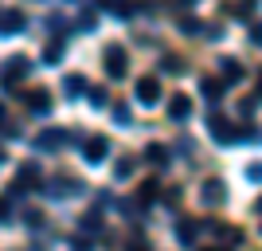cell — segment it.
I'll list each match as a JSON object with an SVG mask.
<instances>
[{
    "label": "cell",
    "instance_id": "obj_6",
    "mask_svg": "<svg viewBox=\"0 0 262 251\" xmlns=\"http://www.w3.org/2000/svg\"><path fill=\"white\" fill-rule=\"evenodd\" d=\"M67 142V133H59V130H47V133H39V149H55V145H63Z\"/></svg>",
    "mask_w": 262,
    "mask_h": 251
},
{
    "label": "cell",
    "instance_id": "obj_12",
    "mask_svg": "<svg viewBox=\"0 0 262 251\" xmlns=\"http://www.w3.org/2000/svg\"><path fill=\"white\" fill-rule=\"evenodd\" d=\"M20 28H24V16H20V12H8V16H4V28H0V32H20Z\"/></svg>",
    "mask_w": 262,
    "mask_h": 251
},
{
    "label": "cell",
    "instance_id": "obj_18",
    "mask_svg": "<svg viewBox=\"0 0 262 251\" xmlns=\"http://www.w3.org/2000/svg\"><path fill=\"white\" fill-rule=\"evenodd\" d=\"M204 94H208V99H219L223 90H219V83H211V79H208V83H204Z\"/></svg>",
    "mask_w": 262,
    "mask_h": 251
},
{
    "label": "cell",
    "instance_id": "obj_17",
    "mask_svg": "<svg viewBox=\"0 0 262 251\" xmlns=\"http://www.w3.org/2000/svg\"><path fill=\"white\" fill-rule=\"evenodd\" d=\"M82 228H86V231H98V228H102V220H98V212H90V216L82 220Z\"/></svg>",
    "mask_w": 262,
    "mask_h": 251
},
{
    "label": "cell",
    "instance_id": "obj_7",
    "mask_svg": "<svg viewBox=\"0 0 262 251\" xmlns=\"http://www.w3.org/2000/svg\"><path fill=\"white\" fill-rule=\"evenodd\" d=\"M24 71H28V59H16V63H8V67H4V83L12 87V83L24 75Z\"/></svg>",
    "mask_w": 262,
    "mask_h": 251
},
{
    "label": "cell",
    "instance_id": "obj_21",
    "mask_svg": "<svg viewBox=\"0 0 262 251\" xmlns=\"http://www.w3.org/2000/svg\"><path fill=\"white\" fill-rule=\"evenodd\" d=\"M0 118H4V110H0Z\"/></svg>",
    "mask_w": 262,
    "mask_h": 251
},
{
    "label": "cell",
    "instance_id": "obj_3",
    "mask_svg": "<svg viewBox=\"0 0 262 251\" xmlns=\"http://www.w3.org/2000/svg\"><path fill=\"white\" fill-rule=\"evenodd\" d=\"M106 149H110L106 138H94V142H86V153H82V157H86L90 165H98V161H106Z\"/></svg>",
    "mask_w": 262,
    "mask_h": 251
},
{
    "label": "cell",
    "instance_id": "obj_8",
    "mask_svg": "<svg viewBox=\"0 0 262 251\" xmlns=\"http://www.w3.org/2000/svg\"><path fill=\"white\" fill-rule=\"evenodd\" d=\"M35 177H39V173H35L32 165H28V169H20V177H16V192H24V188H35Z\"/></svg>",
    "mask_w": 262,
    "mask_h": 251
},
{
    "label": "cell",
    "instance_id": "obj_10",
    "mask_svg": "<svg viewBox=\"0 0 262 251\" xmlns=\"http://www.w3.org/2000/svg\"><path fill=\"white\" fill-rule=\"evenodd\" d=\"M211 133H215L219 142H231V138H235V130H231L223 118H211Z\"/></svg>",
    "mask_w": 262,
    "mask_h": 251
},
{
    "label": "cell",
    "instance_id": "obj_9",
    "mask_svg": "<svg viewBox=\"0 0 262 251\" xmlns=\"http://www.w3.org/2000/svg\"><path fill=\"white\" fill-rule=\"evenodd\" d=\"M223 200V188H219V181H204V204H219Z\"/></svg>",
    "mask_w": 262,
    "mask_h": 251
},
{
    "label": "cell",
    "instance_id": "obj_20",
    "mask_svg": "<svg viewBox=\"0 0 262 251\" xmlns=\"http://www.w3.org/2000/svg\"><path fill=\"white\" fill-rule=\"evenodd\" d=\"M106 8H114V12H125V8H129V0H106Z\"/></svg>",
    "mask_w": 262,
    "mask_h": 251
},
{
    "label": "cell",
    "instance_id": "obj_19",
    "mask_svg": "<svg viewBox=\"0 0 262 251\" xmlns=\"http://www.w3.org/2000/svg\"><path fill=\"white\" fill-rule=\"evenodd\" d=\"M114 118H118L121 126H129V110H125V106H114Z\"/></svg>",
    "mask_w": 262,
    "mask_h": 251
},
{
    "label": "cell",
    "instance_id": "obj_13",
    "mask_svg": "<svg viewBox=\"0 0 262 251\" xmlns=\"http://www.w3.org/2000/svg\"><path fill=\"white\" fill-rule=\"evenodd\" d=\"M176 236H180V243H192V240H196V224H188V220H184V224L176 228Z\"/></svg>",
    "mask_w": 262,
    "mask_h": 251
},
{
    "label": "cell",
    "instance_id": "obj_4",
    "mask_svg": "<svg viewBox=\"0 0 262 251\" xmlns=\"http://www.w3.org/2000/svg\"><path fill=\"white\" fill-rule=\"evenodd\" d=\"M188 114H192V102H188L184 94H180V99H172V102H168V118H172V122H184Z\"/></svg>",
    "mask_w": 262,
    "mask_h": 251
},
{
    "label": "cell",
    "instance_id": "obj_16",
    "mask_svg": "<svg viewBox=\"0 0 262 251\" xmlns=\"http://www.w3.org/2000/svg\"><path fill=\"white\" fill-rule=\"evenodd\" d=\"M67 94H82V79H78V75L67 79Z\"/></svg>",
    "mask_w": 262,
    "mask_h": 251
},
{
    "label": "cell",
    "instance_id": "obj_14",
    "mask_svg": "<svg viewBox=\"0 0 262 251\" xmlns=\"http://www.w3.org/2000/svg\"><path fill=\"white\" fill-rule=\"evenodd\" d=\"M59 55H63V44H47V51H43V63H59Z\"/></svg>",
    "mask_w": 262,
    "mask_h": 251
},
{
    "label": "cell",
    "instance_id": "obj_1",
    "mask_svg": "<svg viewBox=\"0 0 262 251\" xmlns=\"http://www.w3.org/2000/svg\"><path fill=\"white\" fill-rule=\"evenodd\" d=\"M137 102L157 106V102H161V83H157V79H141V83H137Z\"/></svg>",
    "mask_w": 262,
    "mask_h": 251
},
{
    "label": "cell",
    "instance_id": "obj_5",
    "mask_svg": "<svg viewBox=\"0 0 262 251\" xmlns=\"http://www.w3.org/2000/svg\"><path fill=\"white\" fill-rule=\"evenodd\" d=\"M47 192H51L55 200H59V197H75L78 185H75V181H51V185H47Z\"/></svg>",
    "mask_w": 262,
    "mask_h": 251
},
{
    "label": "cell",
    "instance_id": "obj_2",
    "mask_svg": "<svg viewBox=\"0 0 262 251\" xmlns=\"http://www.w3.org/2000/svg\"><path fill=\"white\" fill-rule=\"evenodd\" d=\"M106 71L114 79L125 75V51H121V47H110V51H106Z\"/></svg>",
    "mask_w": 262,
    "mask_h": 251
},
{
    "label": "cell",
    "instance_id": "obj_15",
    "mask_svg": "<svg viewBox=\"0 0 262 251\" xmlns=\"http://www.w3.org/2000/svg\"><path fill=\"white\" fill-rule=\"evenodd\" d=\"M90 106H106V90L90 87Z\"/></svg>",
    "mask_w": 262,
    "mask_h": 251
},
{
    "label": "cell",
    "instance_id": "obj_11",
    "mask_svg": "<svg viewBox=\"0 0 262 251\" xmlns=\"http://www.w3.org/2000/svg\"><path fill=\"white\" fill-rule=\"evenodd\" d=\"M28 106H32L35 114H47V106H51V99H47L43 90H35V94H28Z\"/></svg>",
    "mask_w": 262,
    "mask_h": 251
}]
</instances>
